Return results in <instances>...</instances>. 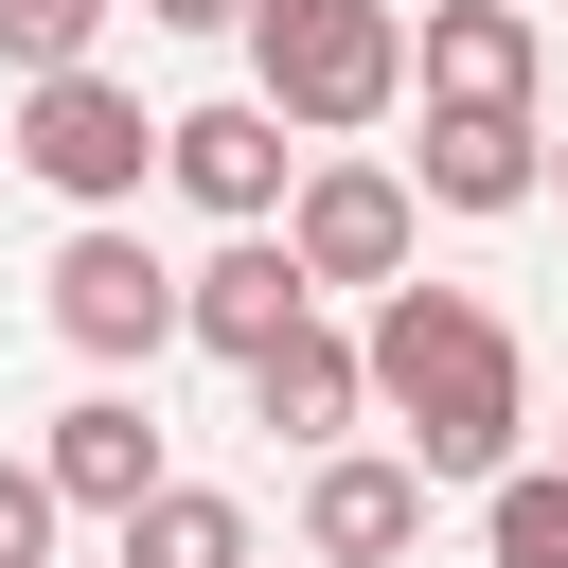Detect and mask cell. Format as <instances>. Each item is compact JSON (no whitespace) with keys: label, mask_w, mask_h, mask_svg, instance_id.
Returning a JSON list of instances; mask_svg holds the SVG:
<instances>
[{"label":"cell","mask_w":568,"mask_h":568,"mask_svg":"<svg viewBox=\"0 0 568 568\" xmlns=\"http://www.w3.org/2000/svg\"><path fill=\"white\" fill-rule=\"evenodd\" d=\"M373 408L408 426L426 479H515L532 355H515V320L462 302V284H373Z\"/></svg>","instance_id":"1"},{"label":"cell","mask_w":568,"mask_h":568,"mask_svg":"<svg viewBox=\"0 0 568 568\" xmlns=\"http://www.w3.org/2000/svg\"><path fill=\"white\" fill-rule=\"evenodd\" d=\"M248 89H266L302 142H355V124H390L426 71H408V18H390V0H248Z\"/></svg>","instance_id":"2"},{"label":"cell","mask_w":568,"mask_h":568,"mask_svg":"<svg viewBox=\"0 0 568 568\" xmlns=\"http://www.w3.org/2000/svg\"><path fill=\"white\" fill-rule=\"evenodd\" d=\"M36 302H53V337H71L89 373H160V355L195 337V266H160L124 213H89V231L53 248V284H36Z\"/></svg>","instance_id":"3"},{"label":"cell","mask_w":568,"mask_h":568,"mask_svg":"<svg viewBox=\"0 0 568 568\" xmlns=\"http://www.w3.org/2000/svg\"><path fill=\"white\" fill-rule=\"evenodd\" d=\"M18 160H36V195L124 213L178 160V124H142V89H106V71H18Z\"/></svg>","instance_id":"4"},{"label":"cell","mask_w":568,"mask_h":568,"mask_svg":"<svg viewBox=\"0 0 568 568\" xmlns=\"http://www.w3.org/2000/svg\"><path fill=\"white\" fill-rule=\"evenodd\" d=\"M284 248H302L320 284H408V248H426V178H390V160H302Z\"/></svg>","instance_id":"5"},{"label":"cell","mask_w":568,"mask_h":568,"mask_svg":"<svg viewBox=\"0 0 568 568\" xmlns=\"http://www.w3.org/2000/svg\"><path fill=\"white\" fill-rule=\"evenodd\" d=\"M213 231H266L284 195H302V142H284V106L266 89H213V106H178V160H160Z\"/></svg>","instance_id":"6"},{"label":"cell","mask_w":568,"mask_h":568,"mask_svg":"<svg viewBox=\"0 0 568 568\" xmlns=\"http://www.w3.org/2000/svg\"><path fill=\"white\" fill-rule=\"evenodd\" d=\"M426 497H444V479H426L408 444H320L302 550H320V568H408V550H426Z\"/></svg>","instance_id":"7"},{"label":"cell","mask_w":568,"mask_h":568,"mask_svg":"<svg viewBox=\"0 0 568 568\" xmlns=\"http://www.w3.org/2000/svg\"><path fill=\"white\" fill-rule=\"evenodd\" d=\"M408 178H426V213H532L550 195V124L532 106H426Z\"/></svg>","instance_id":"8"},{"label":"cell","mask_w":568,"mask_h":568,"mask_svg":"<svg viewBox=\"0 0 568 568\" xmlns=\"http://www.w3.org/2000/svg\"><path fill=\"white\" fill-rule=\"evenodd\" d=\"M355 408H373V337L284 320V337L248 355V426H284V444H355Z\"/></svg>","instance_id":"9"},{"label":"cell","mask_w":568,"mask_h":568,"mask_svg":"<svg viewBox=\"0 0 568 568\" xmlns=\"http://www.w3.org/2000/svg\"><path fill=\"white\" fill-rule=\"evenodd\" d=\"M36 462L71 479V515H106V532H124V515L160 497V408H142V390H71V408L36 426Z\"/></svg>","instance_id":"10"},{"label":"cell","mask_w":568,"mask_h":568,"mask_svg":"<svg viewBox=\"0 0 568 568\" xmlns=\"http://www.w3.org/2000/svg\"><path fill=\"white\" fill-rule=\"evenodd\" d=\"M284 320H320V266H302V248H284V213H266V231H231V248L195 266V337H213V355L248 373V355H266Z\"/></svg>","instance_id":"11"},{"label":"cell","mask_w":568,"mask_h":568,"mask_svg":"<svg viewBox=\"0 0 568 568\" xmlns=\"http://www.w3.org/2000/svg\"><path fill=\"white\" fill-rule=\"evenodd\" d=\"M408 71H426V106H532V0H426Z\"/></svg>","instance_id":"12"},{"label":"cell","mask_w":568,"mask_h":568,"mask_svg":"<svg viewBox=\"0 0 568 568\" xmlns=\"http://www.w3.org/2000/svg\"><path fill=\"white\" fill-rule=\"evenodd\" d=\"M124 568H248V497H213V479H160V497L124 515Z\"/></svg>","instance_id":"13"},{"label":"cell","mask_w":568,"mask_h":568,"mask_svg":"<svg viewBox=\"0 0 568 568\" xmlns=\"http://www.w3.org/2000/svg\"><path fill=\"white\" fill-rule=\"evenodd\" d=\"M479 550H497V568H568V462L479 479Z\"/></svg>","instance_id":"14"},{"label":"cell","mask_w":568,"mask_h":568,"mask_svg":"<svg viewBox=\"0 0 568 568\" xmlns=\"http://www.w3.org/2000/svg\"><path fill=\"white\" fill-rule=\"evenodd\" d=\"M106 0H0V71H89Z\"/></svg>","instance_id":"15"},{"label":"cell","mask_w":568,"mask_h":568,"mask_svg":"<svg viewBox=\"0 0 568 568\" xmlns=\"http://www.w3.org/2000/svg\"><path fill=\"white\" fill-rule=\"evenodd\" d=\"M53 515H71V479L53 462H0V568H53Z\"/></svg>","instance_id":"16"},{"label":"cell","mask_w":568,"mask_h":568,"mask_svg":"<svg viewBox=\"0 0 568 568\" xmlns=\"http://www.w3.org/2000/svg\"><path fill=\"white\" fill-rule=\"evenodd\" d=\"M160 36H248V0H142Z\"/></svg>","instance_id":"17"},{"label":"cell","mask_w":568,"mask_h":568,"mask_svg":"<svg viewBox=\"0 0 568 568\" xmlns=\"http://www.w3.org/2000/svg\"><path fill=\"white\" fill-rule=\"evenodd\" d=\"M550 195H568V142H550Z\"/></svg>","instance_id":"18"},{"label":"cell","mask_w":568,"mask_h":568,"mask_svg":"<svg viewBox=\"0 0 568 568\" xmlns=\"http://www.w3.org/2000/svg\"><path fill=\"white\" fill-rule=\"evenodd\" d=\"M106 568H124V550H106Z\"/></svg>","instance_id":"19"}]
</instances>
